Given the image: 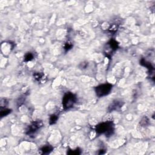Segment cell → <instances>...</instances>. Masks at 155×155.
<instances>
[{"mask_svg": "<svg viewBox=\"0 0 155 155\" xmlns=\"http://www.w3.org/2000/svg\"><path fill=\"white\" fill-rule=\"evenodd\" d=\"M111 85L110 84H103L96 88V94L99 96H103L108 94L111 89Z\"/></svg>", "mask_w": 155, "mask_h": 155, "instance_id": "obj_1", "label": "cell"}, {"mask_svg": "<svg viewBox=\"0 0 155 155\" xmlns=\"http://www.w3.org/2000/svg\"><path fill=\"white\" fill-rule=\"evenodd\" d=\"M75 102V97L73 96V94L71 93H68L65 95V96L63 98V105L66 108H69L71 107L74 103Z\"/></svg>", "mask_w": 155, "mask_h": 155, "instance_id": "obj_2", "label": "cell"}, {"mask_svg": "<svg viewBox=\"0 0 155 155\" xmlns=\"http://www.w3.org/2000/svg\"><path fill=\"white\" fill-rule=\"evenodd\" d=\"M110 129L109 125L108 123H103L98 125L97 131H100L101 133H104L105 131H107V130H108Z\"/></svg>", "mask_w": 155, "mask_h": 155, "instance_id": "obj_3", "label": "cell"}, {"mask_svg": "<svg viewBox=\"0 0 155 155\" xmlns=\"http://www.w3.org/2000/svg\"><path fill=\"white\" fill-rule=\"evenodd\" d=\"M32 58H33V55L30 53H28L27 54L25 55V59L27 61H30L31 59H32Z\"/></svg>", "mask_w": 155, "mask_h": 155, "instance_id": "obj_4", "label": "cell"}]
</instances>
